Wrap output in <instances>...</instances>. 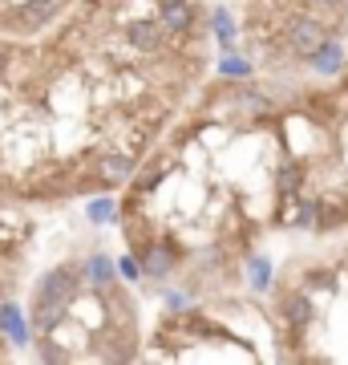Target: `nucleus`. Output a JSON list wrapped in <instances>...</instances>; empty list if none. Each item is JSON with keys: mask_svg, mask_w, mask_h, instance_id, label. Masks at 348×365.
<instances>
[{"mask_svg": "<svg viewBox=\"0 0 348 365\" xmlns=\"http://www.w3.org/2000/svg\"><path fill=\"white\" fill-rule=\"evenodd\" d=\"M78 292H81V264H61V268H49V272L41 276L33 297H49V300H65V304H73Z\"/></svg>", "mask_w": 348, "mask_h": 365, "instance_id": "1", "label": "nucleus"}, {"mask_svg": "<svg viewBox=\"0 0 348 365\" xmlns=\"http://www.w3.org/2000/svg\"><path fill=\"white\" fill-rule=\"evenodd\" d=\"M324 41H328V29H324L320 16H296L288 25V49L296 53V57H312Z\"/></svg>", "mask_w": 348, "mask_h": 365, "instance_id": "2", "label": "nucleus"}, {"mask_svg": "<svg viewBox=\"0 0 348 365\" xmlns=\"http://www.w3.org/2000/svg\"><path fill=\"white\" fill-rule=\"evenodd\" d=\"M142 276H154V280H167V276H174V268H179V248L170 244V240H154L150 248L142 252Z\"/></svg>", "mask_w": 348, "mask_h": 365, "instance_id": "3", "label": "nucleus"}, {"mask_svg": "<svg viewBox=\"0 0 348 365\" xmlns=\"http://www.w3.org/2000/svg\"><path fill=\"white\" fill-rule=\"evenodd\" d=\"M126 41L138 53H158L162 41H167V29H162L158 16H134V21L126 25Z\"/></svg>", "mask_w": 348, "mask_h": 365, "instance_id": "4", "label": "nucleus"}, {"mask_svg": "<svg viewBox=\"0 0 348 365\" xmlns=\"http://www.w3.org/2000/svg\"><path fill=\"white\" fill-rule=\"evenodd\" d=\"M81 284L93 288V292H114L117 284V264L105 256V252H93L90 260L81 264Z\"/></svg>", "mask_w": 348, "mask_h": 365, "instance_id": "5", "label": "nucleus"}, {"mask_svg": "<svg viewBox=\"0 0 348 365\" xmlns=\"http://www.w3.org/2000/svg\"><path fill=\"white\" fill-rule=\"evenodd\" d=\"M0 337L13 341V345H28L33 341V325H28L25 309L13 304V300H0Z\"/></svg>", "mask_w": 348, "mask_h": 365, "instance_id": "6", "label": "nucleus"}, {"mask_svg": "<svg viewBox=\"0 0 348 365\" xmlns=\"http://www.w3.org/2000/svg\"><path fill=\"white\" fill-rule=\"evenodd\" d=\"M69 317V304L65 300H49V297H33V313H28V325L37 333H53Z\"/></svg>", "mask_w": 348, "mask_h": 365, "instance_id": "7", "label": "nucleus"}, {"mask_svg": "<svg viewBox=\"0 0 348 365\" xmlns=\"http://www.w3.org/2000/svg\"><path fill=\"white\" fill-rule=\"evenodd\" d=\"M134 170H138V163H134L130 155H102V158H97V179H102L105 187L130 182V179H134Z\"/></svg>", "mask_w": 348, "mask_h": 365, "instance_id": "8", "label": "nucleus"}, {"mask_svg": "<svg viewBox=\"0 0 348 365\" xmlns=\"http://www.w3.org/2000/svg\"><path fill=\"white\" fill-rule=\"evenodd\" d=\"M304 61H308V66L316 69L320 78H332V73H340V69H344V49H340V45H336V41L328 37V41L320 45V49L312 53V57H304Z\"/></svg>", "mask_w": 348, "mask_h": 365, "instance_id": "9", "label": "nucleus"}, {"mask_svg": "<svg viewBox=\"0 0 348 365\" xmlns=\"http://www.w3.org/2000/svg\"><path fill=\"white\" fill-rule=\"evenodd\" d=\"M158 21H162V29H167V33H191L194 9L186 4V0H167V4L158 9Z\"/></svg>", "mask_w": 348, "mask_h": 365, "instance_id": "10", "label": "nucleus"}, {"mask_svg": "<svg viewBox=\"0 0 348 365\" xmlns=\"http://www.w3.org/2000/svg\"><path fill=\"white\" fill-rule=\"evenodd\" d=\"M57 13H61V9H57V0H28L16 16H21V29H28V33H33V29H45Z\"/></svg>", "mask_w": 348, "mask_h": 365, "instance_id": "11", "label": "nucleus"}, {"mask_svg": "<svg viewBox=\"0 0 348 365\" xmlns=\"http://www.w3.org/2000/svg\"><path fill=\"white\" fill-rule=\"evenodd\" d=\"M280 309H284V321H288L292 329H308L312 317H316V313H312V300L304 297V292H288Z\"/></svg>", "mask_w": 348, "mask_h": 365, "instance_id": "12", "label": "nucleus"}, {"mask_svg": "<svg viewBox=\"0 0 348 365\" xmlns=\"http://www.w3.org/2000/svg\"><path fill=\"white\" fill-rule=\"evenodd\" d=\"M247 284L255 288V292H268L271 288V260L268 256H251L247 260Z\"/></svg>", "mask_w": 348, "mask_h": 365, "instance_id": "13", "label": "nucleus"}, {"mask_svg": "<svg viewBox=\"0 0 348 365\" xmlns=\"http://www.w3.org/2000/svg\"><path fill=\"white\" fill-rule=\"evenodd\" d=\"M211 29H215L223 53H231L235 49V21H231V13H227V9H215V13H211Z\"/></svg>", "mask_w": 348, "mask_h": 365, "instance_id": "14", "label": "nucleus"}, {"mask_svg": "<svg viewBox=\"0 0 348 365\" xmlns=\"http://www.w3.org/2000/svg\"><path fill=\"white\" fill-rule=\"evenodd\" d=\"M85 220L97 223V227H105V223H117V203H114L110 195L90 199V207H85Z\"/></svg>", "mask_w": 348, "mask_h": 365, "instance_id": "15", "label": "nucleus"}, {"mask_svg": "<svg viewBox=\"0 0 348 365\" xmlns=\"http://www.w3.org/2000/svg\"><path fill=\"white\" fill-rule=\"evenodd\" d=\"M235 106H239V114H247V118H251V114H268V110H271V102L259 90H251V86H243V90H239Z\"/></svg>", "mask_w": 348, "mask_h": 365, "instance_id": "16", "label": "nucleus"}, {"mask_svg": "<svg viewBox=\"0 0 348 365\" xmlns=\"http://www.w3.org/2000/svg\"><path fill=\"white\" fill-rule=\"evenodd\" d=\"M219 73L223 78H231V81H243V78H251V61L235 57V49H231V53H223L219 57Z\"/></svg>", "mask_w": 348, "mask_h": 365, "instance_id": "17", "label": "nucleus"}, {"mask_svg": "<svg viewBox=\"0 0 348 365\" xmlns=\"http://www.w3.org/2000/svg\"><path fill=\"white\" fill-rule=\"evenodd\" d=\"M117 264V280H126V284H138L142 280V264H138V256H122Z\"/></svg>", "mask_w": 348, "mask_h": 365, "instance_id": "18", "label": "nucleus"}, {"mask_svg": "<svg viewBox=\"0 0 348 365\" xmlns=\"http://www.w3.org/2000/svg\"><path fill=\"white\" fill-rule=\"evenodd\" d=\"M37 357H41V361H69V353H65L61 345H53L49 333H41V341H37Z\"/></svg>", "mask_w": 348, "mask_h": 365, "instance_id": "19", "label": "nucleus"}, {"mask_svg": "<svg viewBox=\"0 0 348 365\" xmlns=\"http://www.w3.org/2000/svg\"><path fill=\"white\" fill-rule=\"evenodd\" d=\"M9 61H13V45H9V41H0V73L9 69Z\"/></svg>", "mask_w": 348, "mask_h": 365, "instance_id": "20", "label": "nucleus"}, {"mask_svg": "<svg viewBox=\"0 0 348 365\" xmlns=\"http://www.w3.org/2000/svg\"><path fill=\"white\" fill-rule=\"evenodd\" d=\"M316 4H320V9H340L344 0H316Z\"/></svg>", "mask_w": 348, "mask_h": 365, "instance_id": "21", "label": "nucleus"}, {"mask_svg": "<svg viewBox=\"0 0 348 365\" xmlns=\"http://www.w3.org/2000/svg\"><path fill=\"white\" fill-rule=\"evenodd\" d=\"M0 353H4V337H0Z\"/></svg>", "mask_w": 348, "mask_h": 365, "instance_id": "22", "label": "nucleus"}]
</instances>
